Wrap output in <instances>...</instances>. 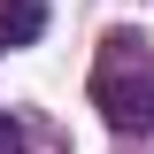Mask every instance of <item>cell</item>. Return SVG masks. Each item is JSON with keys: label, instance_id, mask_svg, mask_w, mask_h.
<instances>
[{"label": "cell", "instance_id": "3957f363", "mask_svg": "<svg viewBox=\"0 0 154 154\" xmlns=\"http://www.w3.org/2000/svg\"><path fill=\"white\" fill-rule=\"evenodd\" d=\"M0 154H23V123H16L8 108H0Z\"/></svg>", "mask_w": 154, "mask_h": 154}, {"label": "cell", "instance_id": "7a4b0ae2", "mask_svg": "<svg viewBox=\"0 0 154 154\" xmlns=\"http://www.w3.org/2000/svg\"><path fill=\"white\" fill-rule=\"evenodd\" d=\"M46 31V0H0V54H16Z\"/></svg>", "mask_w": 154, "mask_h": 154}, {"label": "cell", "instance_id": "6da1fadb", "mask_svg": "<svg viewBox=\"0 0 154 154\" xmlns=\"http://www.w3.org/2000/svg\"><path fill=\"white\" fill-rule=\"evenodd\" d=\"M93 108L123 139L154 131V46H146V31H108L100 38V54H93Z\"/></svg>", "mask_w": 154, "mask_h": 154}]
</instances>
